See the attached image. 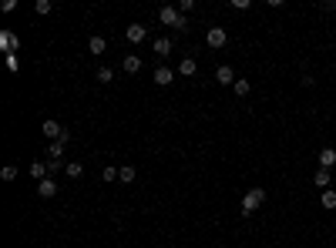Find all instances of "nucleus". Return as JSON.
Returning <instances> with one entry per match:
<instances>
[{
	"label": "nucleus",
	"instance_id": "9d476101",
	"mask_svg": "<svg viewBox=\"0 0 336 248\" xmlns=\"http://www.w3.org/2000/svg\"><path fill=\"white\" fill-rule=\"evenodd\" d=\"M333 164H336V148H323V151H320V168H333Z\"/></svg>",
	"mask_w": 336,
	"mask_h": 248
},
{
	"label": "nucleus",
	"instance_id": "0eeeda50",
	"mask_svg": "<svg viewBox=\"0 0 336 248\" xmlns=\"http://www.w3.org/2000/svg\"><path fill=\"white\" fill-rule=\"evenodd\" d=\"M121 67H125V74H138V71H141V57H138V54H125Z\"/></svg>",
	"mask_w": 336,
	"mask_h": 248
},
{
	"label": "nucleus",
	"instance_id": "f8f14e48",
	"mask_svg": "<svg viewBox=\"0 0 336 248\" xmlns=\"http://www.w3.org/2000/svg\"><path fill=\"white\" fill-rule=\"evenodd\" d=\"M31 175L37 178V181H44V178L51 175V171H47V161H31Z\"/></svg>",
	"mask_w": 336,
	"mask_h": 248
},
{
	"label": "nucleus",
	"instance_id": "6e6552de",
	"mask_svg": "<svg viewBox=\"0 0 336 248\" xmlns=\"http://www.w3.org/2000/svg\"><path fill=\"white\" fill-rule=\"evenodd\" d=\"M145 37H148V27H141V24H131L128 27V44H141Z\"/></svg>",
	"mask_w": 336,
	"mask_h": 248
},
{
	"label": "nucleus",
	"instance_id": "4be33fe9",
	"mask_svg": "<svg viewBox=\"0 0 336 248\" xmlns=\"http://www.w3.org/2000/svg\"><path fill=\"white\" fill-rule=\"evenodd\" d=\"M34 10H37V14H51V10H54V4H51V0H37V4H34Z\"/></svg>",
	"mask_w": 336,
	"mask_h": 248
},
{
	"label": "nucleus",
	"instance_id": "5701e85b",
	"mask_svg": "<svg viewBox=\"0 0 336 248\" xmlns=\"http://www.w3.org/2000/svg\"><path fill=\"white\" fill-rule=\"evenodd\" d=\"M111 77H114L111 67H101V71H98V80H101V84H111Z\"/></svg>",
	"mask_w": 336,
	"mask_h": 248
},
{
	"label": "nucleus",
	"instance_id": "dca6fc26",
	"mask_svg": "<svg viewBox=\"0 0 336 248\" xmlns=\"http://www.w3.org/2000/svg\"><path fill=\"white\" fill-rule=\"evenodd\" d=\"M64 148H67V141H51V144H47V154L57 161L61 154H64Z\"/></svg>",
	"mask_w": 336,
	"mask_h": 248
},
{
	"label": "nucleus",
	"instance_id": "7ed1b4c3",
	"mask_svg": "<svg viewBox=\"0 0 336 248\" xmlns=\"http://www.w3.org/2000/svg\"><path fill=\"white\" fill-rule=\"evenodd\" d=\"M0 50L4 54H17L20 50V37L14 31H0Z\"/></svg>",
	"mask_w": 336,
	"mask_h": 248
},
{
	"label": "nucleus",
	"instance_id": "f03ea898",
	"mask_svg": "<svg viewBox=\"0 0 336 248\" xmlns=\"http://www.w3.org/2000/svg\"><path fill=\"white\" fill-rule=\"evenodd\" d=\"M266 201V188H249L246 198H242V215H252L256 208H262Z\"/></svg>",
	"mask_w": 336,
	"mask_h": 248
},
{
	"label": "nucleus",
	"instance_id": "a878e982",
	"mask_svg": "<svg viewBox=\"0 0 336 248\" xmlns=\"http://www.w3.org/2000/svg\"><path fill=\"white\" fill-rule=\"evenodd\" d=\"M0 178H4V181H14V178H17V168H14V164H7V168L0 171Z\"/></svg>",
	"mask_w": 336,
	"mask_h": 248
},
{
	"label": "nucleus",
	"instance_id": "ddd939ff",
	"mask_svg": "<svg viewBox=\"0 0 336 248\" xmlns=\"http://www.w3.org/2000/svg\"><path fill=\"white\" fill-rule=\"evenodd\" d=\"M172 77H175V71H168V67H158V71H155V84H158V88L172 84Z\"/></svg>",
	"mask_w": 336,
	"mask_h": 248
},
{
	"label": "nucleus",
	"instance_id": "1a4fd4ad",
	"mask_svg": "<svg viewBox=\"0 0 336 248\" xmlns=\"http://www.w3.org/2000/svg\"><path fill=\"white\" fill-rule=\"evenodd\" d=\"M37 195H40V198H54V195H57V184L51 181V178H44V181H37Z\"/></svg>",
	"mask_w": 336,
	"mask_h": 248
},
{
	"label": "nucleus",
	"instance_id": "a211bd4d",
	"mask_svg": "<svg viewBox=\"0 0 336 248\" xmlns=\"http://www.w3.org/2000/svg\"><path fill=\"white\" fill-rule=\"evenodd\" d=\"M135 175H138V171L131 168V164H125V168H118V178H121L125 184H131V181H135Z\"/></svg>",
	"mask_w": 336,
	"mask_h": 248
},
{
	"label": "nucleus",
	"instance_id": "6ab92c4d",
	"mask_svg": "<svg viewBox=\"0 0 336 248\" xmlns=\"http://www.w3.org/2000/svg\"><path fill=\"white\" fill-rule=\"evenodd\" d=\"M323 208H326V211L336 208V191H333V188H326V191H323Z\"/></svg>",
	"mask_w": 336,
	"mask_h": 248
},
{
	"label": "nucleus",
	"instance_id": "bb28decb",
	"mask_svg": "<svg viewBox=\"0 0 336 248\" xmlns=\"http://www.w3.org/2000/svg\"><path fill=\"white\" fill-rule=\"evenodd\" d=\"M192 7H195V0H182V4H178V14L185 17V14H188V10H192Z\"/></svg>",
	"mask_w": 336,
	"mask_h": 248
},
{
	"label": "nucleus",
	"instance_id": "f3484780",
	"mask_svg": "<svg viewBox=\"0 0 336 248\" xmlns=\"http://www.w3.org/2000/svg\"><path fill=\"white\" fill-rule=\"evenodd\" d=\"M104 47H108V44H104V37H91V40H88V50H91V54H104Z\"/></svg>",
	"mask_w": 336,
	"mask_h": 248
},
{
	"label": "nucleus",
	"instance_id": "393cba45",
	"mask_svg": "<svg viewBox=\"0 0 336 248\" xmlns=\"http://www.w3.org/2000/svg\"><path fill=\"white\" fill-rule=\"evenodd\" d=\"M101 178H104V181H118V168H111V164H108V168L101 171Z\"/></svg>",
	"mask_w": 336,
	"mask_h": 248
},
{
	"label": "nucleus",
	"instance_id": "423d86ee",
	"mask_svg": "<svg viewBox=\"0 0 336 248\" xmlns=\"http://www.w3.org/2000/svg\"><path fill=\"white\" fill-rule=\"evenodd\" d=\"M215 80H219V84H235L239 77H235V71H232L229 64H219V71H215Z\"/></svg>",
	"mask_w": 336,
	"mask_h": 248
},
{
	"label": "nucleus",
	"instance_id": "4468645a",
	"mask_svg": "<svg viewBox=\"0 0 336 248\" xmlns=\"http://www.w3.org/2000/svg\"><path fill=\"white\" fill-rule=\"evenodd\" d=\"M155 54H158V57L172 54V40H168V37H155Z\"/></svg>",
	"mask_w": 336,
	"mask_h": 248
},
{
	"label": "nucleus",
	"instance_id": "39448f33",
	"mask_svg": "<svg viewBox=\"0 0 336 248\" xmlns=\"http://www.w3.org/2000/svg\"><path fill=\"white\" fill-rule=\"evenodd\" d=\"M40 131H44V137H47V141H57V137L64 134V128H61V124H57L54 118H47V121H44V124H40Z\"/></svg>",
	"mask_w": 336,
	"mask_h": 248
},
{
	"label": "nucleus",
	"instance_id": "cd10ccee",
	"mask_svg": "<svg viewBox=\"0 0 336 248\" xmlns=\"http://www.w3.org/2000/svg\"><path fill=\"white\" fill-rule=\"evenodd\" d=\"M0 7H4V14H10V10H17V0H4Z\"/></svg>",
	"mask_w": 336,
	"mask_h": 248
},
{
	"label": "nucleus",
	"instance_id": "20e7f679",
	"mask_svg": "<svg viewBox=\"0 0 336 248\" xmlns=\"http://www.w3.org/2000/svg\"><path fill=\"white\" fill-rule=\"evenodd\" d=\"M205 40H208V47H225V40H229V34L222 31V27H208V34H205Z\"/></svg>",
	"mask_w": 336,
	"mask_h": 248
},
{
	"label": "nucleus",
	"instance_id": "412c9836",
	"mask_svg": "<svg viewBox=\"0 0 336 248\" xmlns=\"http://www.w3.org/2000/svg\"><path fill=\"white\" fill-rule=\"evenodd\" d=\"M4 64H7V71H20V61H17V54H7V57H4Z\"/></svg>",
	"mask_w": 336,
	"mask_h": 248
},
{
	"label": "nucleus",
	"instance_id": "aec40b11",
	"mask_svg": "<svg viewBox=\"0 0 336 248\" xmlns=\"http://www.w3.org/2000/svg\"><path fill=\"white\" fill-rule=\"evenodd\" d=\"M64 171H67V178H71V181H74V178H81V175H84V168H81L78 161H71V164H64Z\"/></svg>",
	"mask_w": 336,
	"mask_h": 248
},
{
	"label": "nucleus",
	"instance_id": "c85d7f7f",
	"mask_svg": "<svg viewBox=\"0 0 336 248\" xmlns=\"http://www.w3.org/2000/svg\"><path fill=\"white\" fill-rule=\"evenodd\" d=\"M232 7H235V10H249L252 4H249V0H232Z\"/></svg>",
	"mask_w": 336,
	"mask_h": 248
},
{
	"label": "nucleus",
	"instance_id": "f257e3e1",
	"mask_svg": "<svg viewBox=\"0 0 336 248\" xmlns=\"http://www.w3.org/2000/svg\"><path fill=\"white\" fill-rule=\"evenodd\" d=\"M158 20H161L165 27H172V31H182V34L188 31V20L178 14V7H161V10H158Z\"/></svg>",
	"mask_w": 336,
	"mask_h": 248
},
{
	"label": "nucleus",
	"instance_id": "2eb2a0df",
	"mask_svg": "<svg viewBox=\"0 0 336 248\" xmlns=\"http://www.w3.org/2000/svg\"><path fill=\"white\" fill-rule=\"evenodd\" d=\"M313 184H316V188H329V171H326V168H316V175H313Z\"/></svg>",
	"mask_w": 336,
	"mask_h": 248
},
{
	"label": "nucleus",
	"instance_id": "9b49d317",
	"mask_svg": "<svg viewBox=\"0 0 336 248\" xmlns=\"http://www.w3.org/2000/svg\"><path fill=\"white\" fill-rule=\"evenodd\" d=\"M195 71H199V64H195V57H182V64H178V74H182V77H192Z\"/></svg>",
	"mask_w": 336,
	"mask_h": 248
},
{
	"label": "nucleus",
	"instance_id": "b1692460",
	"mask_svg": "<svg viewBox=\"0 0 336 248\" xmlns=\"http://www.w3.org/2000/svg\"><path fill=\"white\" fill-rule=\"evenodd\" d=\"M232 88H235V94H239V97H246L249 91H252V88H249V80H235Z\"/></svg>",
	"mask_w": 336,
	"mask_h": 248
}]
</instances>
